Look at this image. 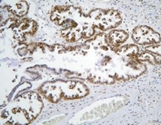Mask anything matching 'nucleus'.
<instances>
[{"label":"nucleus","instance_id":"obj_1","mask_svg":"<svg viewBox=\"0 0 161 125\" xmlns=\"http://www.w3.org/2000/svg\"><path fill=\"white\" fill-rule=\"evenodd\" d=\"M133 39L140 44H159L160 36L158 33L153 31L147 26L136 27L132 34Z\"/></svg>","mask_w":161,"mask_h":125},{"label":"nucleus","instance_id":"obj_2","mask_svg":"<svg viewBox=\"0 0 161 125\" xmlns=\"http://www.w3.org/2000/svg\"><path fill=\"white\" fill-rule=\"evenodd\" d=\"M96 25L101 29H108L109 27H115L120 23V17L117 11L108 10L99 13L94 18Z\"/></svg>","mask_w":161,"mask_h":125},{"label":"nucleus","instance_id":"obj_3","mask_svg":"<svg viewBox=\"0 0 161 125\" xmlns=\"http://www.w3.org/2000/svg\"><path fill=\"white\" fill-rule=\"evenodd\" d=\"M127 38V34L124 31H113L112 33L109 34V41H110L111 44L114 46L119 45V44L123 43Z\"/></svg>","mask_w":161,"mask_h":125},{"label":"nucleus","instance_id":"obj_4","mask_svg":"<svg viewBox=\"0 0 161 125\" xmlns=\"http://www.w3.org/2000/svg\"><path fill=\"white\" fill-rule=\"evenodd\" d=\"M9 9L12 13L16 14L18 17H22L26 14V12L28 10V6L25 2L20 1V2H17L13 6H10Z\"/></svg>","mask_w":161,"mask_h":125},{"label":"nucleus","instance_id":"obj_5","mask_svg":"<svg viewBox=\"0 0 161 125\" xmlns=\"http://www.w3.org/2000/svg\"><path fill=\"white\" fill-rule=\"evenodd\" d=\"M118 53L120 54V55H127V56H134V55H137L138 49L135 45H126V46L121 47L118 51Z\"/></svg>","mask_w":161,"mask_h":125},{"label":"nucleus","instance_id":"obj_6","mask_svg":"<svg viewBox=\"0 0 161 125\" xmlns=\"http://www.w3.org/2000/svg\"><path fill=\"white\" fill-rule=\"evenodd\" d=\"M94 28L93 26H90V25H86L84 26V28H83V32H82V35L83 36H85V37H89V36H91L92 34H94Z\"/></svg>","mask_w":161,"mask_h":125},{"label":"nucleus","instance_id":"obj_7","mask_svg":"<svg viewBox=\"0 0 161 125\" xmlns=\"http://www.w3.org/2000/svg\"><path fill=\"white\" fill-rule=\"evenodd\" d=\"M138 58L140 60H145V61H148L150 63H155V55H148V54H144L142 55L141 56H138Z\"/></svg>","mask_w":161,"mask_h":125}]
</instances>
